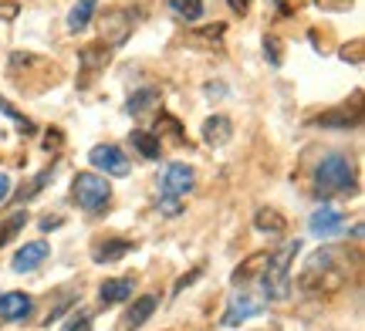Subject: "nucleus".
<instances>
[{"label": "nucleus", "mask_w": 365, "mask_h": 331, "mask_svg": "<svg viewBox=\"0 0 365 331\" xmlns=\"http://www.w3.org/2000/svg\"><path fill=\"white\" fill-rule=\"evenodd\" d=\"M21 14V4L17 0H0V21H14Z\"/></svg>", "instance_id": "2f4dec72"}, {"label": "nucleus", "mask_w": 365, "mask_h": 331, "mask_svg": "<svg viewBox=\"0 0 365 331\" xmlns=\"http://www.w3.org/2000/svg\"><path fill=\"white\" fill-rule=\"evenodd\" d=\"M129 146L139 149L143 159H159V156H163V139H159L156 132H145V129L129 132Z\"/></svg>", "instance_id": "2eb2a0df"}, {"label": "nucleus", "mask_w": 365, "mask_h": 331, "mask_svg": "<svg viewBox=\"0 0 365 331\" xmlns=\"http://www.w3.org/2000/svg\"><path fill=\"white\" fill-rule=\"evenodd\" d=\"M129 251H132V240H125V237L102 240V243L95 247V261H98V264H112V261H122Z\"/></svg>", "instance_id": "6ab92c4d"}, {"label": "nucleus", "mask_w": 365, "mask_h": 331, "mask_svg": "<svg viewBox=\"0 0 365 331\" xmlns=\"http://www.w3.org/2000/svg\"><path fill=\"white\" fill-rule=\"evenodd\" d=\"M196 186V172L193 166H186V162H170L166 169H163V176H159V193L163 196H186L190 189Z\"/></svg>", "instance_id": "423d86ee"}, {"label": "nucleus", "mask_w": 365, "mask_h": 331, "mask_svg": "<svg viewBox=\"0 0 365 331\" xmlns=\"http://www.w3.org/2000/svg\"><path fill=\"white\" fill-rule=\"evenodd\" d=\"M58 224H61V216H44V220H41V230L51 233V226H58Z\"/></svg>", "instance_id": "e433bc0d"}, {"label": "nucleus", "mask_w": 365, "mask_h": 331, "mask_svg": "<svg viewBox=\"0 0 365 331\" xmlns=\"http://www.w3.org/2000/svg\"><path fill=\"white\" fill-rule=\"evenodd\" d=\"M261 301H257V298H250L247 291H240L234 298V301H230V305H227V315H223V325H227V328H237V325H244V321L247 318H254V315H261Z\"/></svg>", "instance_id": "9d476101"}, {"label": "nucleus", "mask_w": 365, "mask_h": 331, "mask_svg": "<svg viewBox=\"0 0 365 331\" xmlns=\"http://www.w3.org/2000/svg\"><path fill=\"white\" fill-rule=\"evenodd\" d=\"M34 301L24 291H7L0 294V321H24L31 315Z\"/></svg>", "instance_id": "9b49d317"}, {"label": "nucleus", "mask_w": 365, "mask_h": 331, "mask_svg": "<svg viewBox=\"0 0 365 331\" xmlns=\"http://www.w3.org/2000/svg\"><path fill=\"white\" fill-rule=\"evenodd\" d=\"M341 58L352 61V65H362V41H355L352 48H341Z\"/></svg>", "instance_id": "473e14b6"}, {"label": "nucleus", "mask_w": 365, "mask_h": 331, "mask_svg": "<svg viewBox=\"0 0 365 331\" xmlns=\"http://www.w3.org/2000/svg\"><path fill=\"white\" fill-rule=\"evenodd\" d=\"M88 328H91V311H85V308L65 325V331H88Z\"/></svg>", "instance_id": "cd10ccee"}, {"label": "nucleus", "mask_w": 365, "mask_h": 331, "mask_svg": "<svg viewBox=\"0 0 365 331\" xmlns=\"http://www.w3.org/2000/svg\"><path fill=\"white\" fill-rule=\"evenodd\" d=\"M271 4H274V11L281 14V17H291V14L298 11L304 0H271Z\"/></svg>", "instance_id": "c85d7f7f"}, {"label": "nucleus", "mask_w": 365, "mask_h": 331, "mask_svg": "<svg viewBox=\"0 0 365 331\" xmlns=\"http://www.w3.org/2000/svg\"><path fill=\"white\" fill-rule=\"evenodd\" d=\"M48 257H51V247H48L44 240H34V243H24V247L17 251L11 267H14V274H31V270H38Z\"/></svg>", "instance_id": "6e6552de"}, {"label": "nucleus", "mask_w": 365, "mask_h": 331, "mask_svg": "<svg viewBox=\"0 0 365 331\" xmlns=\"http://www.w3.org/2000/svg\"><path fill=\"white\" fill-rule=\"evenodd\" d=\"M341 226H345V213L339 206H328V203H322V210H314L312 220H308V230L314 237H331V233H339Z\"/></svg>", "instance_id": "1a4fd4ad"}, {"label": "nucleus", "mask_w": 365, "mask_h": 331, "mask_svg": "<svg viewBox=\"0 0 365 331\" xmlns=\"http://www.w3.org/2000/svg\"><path fill=\"white\" fill-rule=\"evenodd\" d=\"M359 108L355 112H349V108H331V112H322L318 119H314V125H322V129H355L359 125Z\"/></svg>", "instance_id": "dca6fc26"}, {"label": "nucleus", "mask_w": 365, "mask_h": 331, "mask_svg": "<svg viewBox=\"0 0 365 331\" xmlns=\"http://www.w3.org/2000/svg\"><path fill=\"white\" fill-rule=\"evenodd\" d=\"M139 17H143V7L135 4V7H115V11L102 14V44L108 48H115L122 41L129 38V31L139 24Z\"/></svg>", "instance_id": "39448f33"}, {"label": "nucleus", "mask_w": 365, "mask_h": 331, "mask_svg": "<svg viewBox=\"0 0 365 331\" xmlns=\"http://www.w3.org/2000/svg\"><path fill=\"white\" fill-rule=\"evenodd\" d=\"M7 196H11V176H4V172H0V203H4Z\"/></svg>", "instance_id": "c9c22d12"}, {"label": "nucleus", "mask_w": 365, "mask_h": 331, "mask_svg": "<svg viewBox=\"0 0 365 331\" xmlns=\"http://www.w3.org/2000/svg\"><path fill=\"white\" fill-rule=\"evenodd\" d=\"M156 308H159V298H156V294H143V298L132 305L129 315H125V328H129V331L143 328L145 321L153 318V311H156Z\"/></svg>", "instance_id": "f3484780"}, {"label": "nucleus", "mask_w": 365, "mask_h": 331, "mask_svg": "<svg viewBox=\"0 0 365 331\" xmlns=\"http://www.w3.org/2000/svg\"><path fill=\"white\" fill-rule=\"evenodd\" d=\"M230 4V11H237V14H244L250 7V0H227Z\"/></svg>", "instance_id": "4c0bfd02"}, {"label": "nucleus", "mask_w": 365, "mask_h": 331, "mask_svg": "<svg viewBox=\"0 0 365 331\" xmlns=\"http://www.w3.org/2000/svg\"><path fill=\"white\" fill-rule=\"evenodd\" d=\"M159 210L166 213V216H180V213H182V203L176 196H163V199H159Z\"/></svg>", "instance_id": "c756f323"}, {"label": "nucleus", "mask_w": 365, "mask_h": 331, "mask_svg": "<svg viewBox=\"0 0 365 331\" xmlns=\"http://www.w3.org/2000/svg\"><path fill=\"white\" fill-rule=\"evenodd\" d=\"M170 4V11L180 17V21H200L203 17V0H166Z\"/></svg>", "instance_id": "5701e85b"}, {"label": "nucleus", "mask_w": 365, "mask_h": 331, "mask_svg": "<svg viewBox=\"0 0 365 331\" xmlns=\"http://www.w3.org/2000/svg\"><path fill=\"white\" fill-rule=\"evenodd\" d=\"M267 257H271V253H254V257H247V261H244V264L234 270V278H230V280H234L240 291L247 288L250 280H261L264 267H267Z\"/></svg>", "instance_id": "4468645a"}, {"label": "nucleus", "mask_w": 365, "mask_h": 331, "mask_svg": "<svg viewBox=\"0 0 365 331\" xmlns=\"http://www.w3.org/2000/svg\"><path fill=\"white\" fill-rule=\"evenodd\" d=\"M44 183H51V172H38V179H34V183L27 186V189H21V203H24L27 196H34V193H38V189H41Z\"/></svg>", "instance_id": "7c9ffc66"}, {"label": "nucleus", "mask_w": 365, "mask_h": 331, "mask_svg": "<svg viewBox=\"0 0 365 331\" xmlns=\"http://www.w3.org/2000/svg\"><path fill=\"white\" fill-rule=\"evenodd\" d=\"M71 199L78 203L85 213H102L112 199V186L98 172H78L71 183Z\"/></svg>", "instance_id": "20e7f679"}, {"label": "nucleus", "mask_w": 365, "mask_h": 331, "mask_svg": "<svg viewBox=\"0 0 365 331\" xmlns=\"http://www.w3.org/2000/svg\"><path fill=\"white\" fill-rule=\"evenodd\" d=\"M88 162L95 169H102L105 176H125L129 172V159L118 146H95L88 152Z\"/></svg>", "instance_id": "0eeeda50"}, {"label": "nucleus", "mask_w": 365, "mask_h": 331, "mask_svg": "<svg viewBox=\"0 0 365 331\" xmlns=\"http://www.w3.org/2000/svg\"><path fill=\"white\" fill-rule=\"evenodd\" d=\"M95 11H98V0H78V4L71 7V14H68V31H71V34H81V31L91 24Z\"/></svg>", "instance_id": "412c9836"}, {"label": "nucleus", "mask_w": 365, "mask_h": 331, "mask_svg": "<svg viewBox=\"0 0 365 331\" xmlns=\"http://www.w3.org/2000/svg\"><path fill=\"white\" fill-rule=\"evenodd\" d=\"M264 58L271 61V68H281V61H284V51H281V38H274V34H267V38H264Z\"/></svg>", "instance_id": "a878e982"}, {"label": "nucleus", "mask_w": 365, "mask_h": 331, "mask_svg": "<svg viewBox=\"0 0 365 331\" xmlns=\"http://www.w3.org/2000/svg\"><path fill=\"white\" fill-rule=\"evenodd\" d=\"M254 230H261V233H284L287 230V220L281 210H274V206H261V210L254 213Z\"/></svg>", "instance_id": "a211bd4d"}, {"label": "nucleus", "mask_w": 365, "mask_h": 331, "mask_svg": "<svg viewBox=\"0 0 365 331\" xmlns=\"http://www.w3.org/2000/svg\"><path fill=\"white\" fill-rule=\"evenodd\" d=\"M24 224H27V213L24 210H17L14 216H7V220H4V226H0V247H4L11 237H17V230H21Z\"/></svg>", "instance_id": "b1692460"}, {"label": "nucleus", "mask_w": 365, "mask_h": 331, "mask_svg": "<svg viewBox=\"0 0 365 331\" xmlns=\"http://www.w3.org/2000/svg\"><path fill=\"white\" fill-rule=\"evenodd\" d=\"M0 112H4L7 119H14V125H17V129H21V132H24V135H34V132H38V129H34V122H31V119H24V115H21V112H17V108H14V105H7L4 98H0Z\"/></svg>", "instance_id": "393cba45"}, {"label": "nucleus", "mask_w": 365, "mask_h": 331, "mask_svg": "<svg viewBox=\"0 0 365 331\" xmlns=\"http://www.w3.org/2000/svg\"><path fill=\"white\" fill-rule=\"evenodd\" d=\"M203 92H207V98H223V95H227V85H220V81H210Z\"/></svg>", "instance_id": "f704fd0d"}, {"label": "nucleus", "mask_w": 365, "mask_h": 331, "mask_svg": "<svg viewBox=\"0 0 365 331\" xmlns=\"http://www.w3.org/2000/svg\"><path fill=\"white\" fill-rule=\"evenodd\" d=\"M105 61H108V48H105V44H95V48H85V51H81V68H85V75L78 78V88H88L91 78L105 68Z\"/></svg>", "instance_id": "ddd939ff"}, {"label": "nucleus", "mask_w": 365, "mask_h": 331, "mask_svg": "<svg viewBox=\"0 0 365 331\" xmlns=\"http://www.w3.org/2000/svg\"><path fill=\"white\" fill-rule=\"evenodd\" d=\"M200 274H203V267H193V270H190V274H182V278L176 280V288H173V294H180L182 288H190V284H193V280L200 278Z\"/></svg>", "instance_id": "72a5a7b5"}, {"label": "nucleus", "mask_w": 365, "mask_h": 331, "mask_svg": "<svg viewBox=\"0 0 365 331\" xmlns=\"http://www.w3.org/2000/svg\"><path fill=\"white\" fill-rule=\"evenodd\" d=\"M349 251H339V247H322L314 251L304 267H301L298 288L308 294H322V291H339L345 278H349Z\"/></svg>", "instance_id": "f257e3e1"}, {"label": "nucleus", "mask_w": 365, "mask_h": 331, "mask_svg": "<svg viewBox=\"0 0 365 331\" xmlns=\"http://www.w3.org/2000/svg\"><path fill=\"white\" fill-rule=\"evenodd\" d=\"M98 298H102L105 305H122V301H129V298H132V280L129 278L105 280L102 288H98Z\"/></svg>", "instance_id": "aec40b11"}, {"label": "nucleus", "mask_w": 365, "mask_h": 331, "mask_svg": "<svg viewBox=\"0 0 365 331\" xmlns=\"http://www.w3.org/2000/svg\"><path fill=\"white\" fill-rule=\"evenodd\" d=\"M159 105V92L156 88H139V92L129 95V102H125V112L129 115H145L149 108Z\"/></svg>", "instance_id": "4be33fe9"}, {"label": "nucleus", "mask_w": 365, "mask_h": 331, "mask_svg": "<svg viewBox=\"0 0 365 331\" xmlns=\"http://www.w3.org/2000/svg\"><path fill=\"white\" fill-rule=\"evenodd\" d=\"M301 251V240H287L281 251L267 257V267L261 274V291L264 301H287L291 298V261Z\"/></svg>", "instance_id": "7ed1b4c3"}, {"label": "nucleus", "mask_w": 365, "mask_h": 331, "mask_svg": "<svg viewBox=\"0 0 365 331\" xmlns=\"http://www.w3.org/2000/svg\"><path fill=\"white\" fill-rule=\"evenodd\" d=\"M230 135H234V122L227 119V115H210L203 122V142L213 149H220L230 142Z\"/></svg>", "instance_id": "f8f14e48"}, {"label": "nucleus", "mask_w": 365, "mask_h": 331, "mask_svg": "<svg viewBox=\"0 0 365 331\" xmlns=\"http://www.w3.org/2000/svg\"><path fill=\"white\" fill-rule=\"evenodd\" d=\"M71 305H75V291H65V301H61V305H54L51 311L44 315V325H54V321L61 318V315H65V311H68Z\"/></svg>", "instance_id": "bb28decb"}, {"label": "nucleus", "mask_w": 365, "mask_h": 331, "mask_svg": "<svg viewBox=\"0 0 365 331\" xmlns=\"http://www.w3.org/2000/svg\"><path fill=\"white\" fill-rule=\"evenodd\" d=\"M314 193L318 196H345V193H355V186H359V179H355V162L345 156V152H328V156H322V162L314 166Z\"/></svg>", "instance_id": "f03ea898"}]
</instances>
